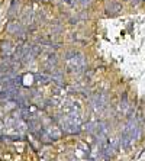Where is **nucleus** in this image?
I'll return each instance as SVG.
<instances>
[{
	"instance_id": "f257e3e1",
	"label": "nucleus",
	"mask_w": 145,
	"mask_h": 161,
	"mask_svg": "<svg viewBox=\"0 0 145 161\" xmlns=\"http://www.w3.org/2000/svg\"><path fill=\"white\" fill-rule=\"evenodd\" d=\"M60 123H61V126L64 128V131L70 132V134L80 132V128H81L80 113L76 112V110H72V112H65L64 116H61Z\"/></svg>"
},
{
	"instance_id": "f03ea898",
	"label": "nucleus",
	"mask_w": 145,
	"mask_h": 161,
	"mask_svg": "<svg viewBox=\"0 0 145 161\" xmlns=\"http://www.w3.org/2000/svg\"><path fill=\"white\" fill-rule=\"evenodd\" d=\"M138 135H139V125H138V122L135 119H132V121L128 122V125L122 131V139H121L122 147H125V148L131 147V144L135 142Z\"/></svg>"
},
{
	"instance_id": "7ed1b4c3",
	"label": "nucleus",
	"mask_w": 145,
	"mask_h": 161,
	"mask_svg": "<svg viewBox=\"0 0 145 161\" xmlns=\"http://www.w3.org/2000/svg\"><path fill=\"white\" fill-rule=\"evenodd\" d=\"M67 64H68V68L72 73L80 74L86 68V58L80 52H70L67 55Z\"/></svg>"
},
{
	"instance_id": "20e7f679",
	"label": "nucleus",
	"mask_w": 145,
	"mask_h": 161,
	"mask_svg": "<svg viewBox=\"0 0 145 161\" xmlns=\"http://www.w3.org/2000/svg\"><path fill=\"white\" fill-rule=\"evenodd\" d=\"M121 9H122V6L118 2H110V3H107V6H106V12H109V13H118Z\"/></svg>"
},
{
	"instance_id": "39448f33",
	"label": "nucleus",
	"mask_w": 145,
	"mask_h": 161,
	"mask_svg": "<svg viewBox=\"0 0 145 161\" xmlns=\"http://www.w3.org/2000/svg\"><path fill=\"white\" fill-rule=\"evenodd\" d=\"M102 99H103V96L102 94H97L94 99H93V105H94V107H103L105 106V102H102Z\"/></svg>"
},
{
	"instance_id": "423d86ee",
	"label": "nucleus",
	"mask_w": 145,
	"mask_h": 161,
	"mask_svg": "<svg viewBox=\"0 0 145 161\" xmlns=\"http://www.w3.org/2000/svg\"><path fill=\"white\" fill-rule=\"evenodd\" d=\"M80 2V5H83V6H89L90 3H91V0H79Z\"/></svg>"
},
{
	"instance_id": "0eeeda50",
	"label": "nucleus",
	"mask_w": 145,
	"mask_h": 161,
	"mask_svg": "<svg viewBox=\"0 0 145 161\" xmlns=\"http://www.w3.org/2000/svg\"><path fill=\"white\" fill-rule=\"evenodd\" d=\"M132 2H134V3H137V0H132Z\"/></svg>"
},
{
	"instance_id": "6e6552de",
	"label": "nucleus",
	"mask_w": 145,
	"mask_h": 161,
	"mask_svg": "<svg viewBox=\"0 0 145 161\" xmlns=\"http://www.w3.org/2000/svg\"><path fill=\"white\" fill-rule=\"evenodd\" d=\"M144 2H145V0H144Z\"/></svg>"
}]
</instances>
